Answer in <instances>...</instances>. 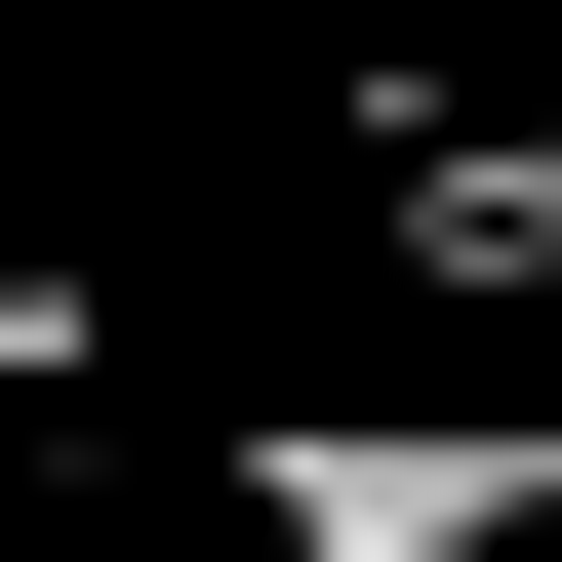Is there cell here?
<instances>
[{
	"instance_id": "6da1fadb",
	"label": "cell",
	"mask_w": 562,
	"mask_h": 562,
	"mask_svg": "<svg viewBox=\"0 0 562 562\" xmlns=\"http://www.w3.org/2000/svg\"><path fill=\"white\" fill-rule=\"evenodd\" d=\"M522 482H562V442H402V402H362V442H241V522H281V562H482Z\"/></svg>"
},
{
	"instance_id": "7a4b0ae2",
	"label": "cell",
	"mask_w": 562,
	"mask_h": 562,
	"mask_svg": "<svg viewBox=\"0 0 562 562\" xmlns=\"http://www.w3.org/2000/svg\"><path fill=\"white\" fill-rule=\"evenodd\" d=\"M402 241H442V281H562V121H522V161H442Z\"/></svg>"
}]
</instances>
